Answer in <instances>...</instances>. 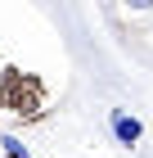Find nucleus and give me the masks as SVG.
I'll use <instances>...</instances> for the list:
<instances>
[{
  "label": "nucleus",
  "instance_id": "f257e3e1",
  "mask_svg": "<svg viewBox=\"0 0 153 158\" xmlns=\"http://www.w3.org/2000/svg\"><path fill=\"white\" fill-rule=\"evenodd\" d=\"M0 99H5L9 109H18V113H36L41 99H45V86L36 81V77L18 73V68H5V90H0Z\"/></svg>",
  "mask_w": 153,
  "mask_h": 158
},
{
  "label": "nucleus",
  "instance_id": "f03ea898",
  "mask_svg": "<svg viewBox=\"0 0 153 158\" xmlns=\"http://www.w3.org/2000/svg\"><path fill=\"white\" fill-rule=\"evenodd\" d=\"M108 131H113V140H117L122 149H135L144 140V122L131 109H108Z\"/></svg>",
  "mask_w": 153,
  "mask_h": 158
},
{
  "label": "nucleus",
  "instance_id": "7ed1b4c3",
  "mask_svg": "<svg viewBox=\"0 0 153 158\" xmlns=\"http://www.w3.org/2000/svg\"><path fill=\"white\" fill-rule=\"evenodd\" d=\"M0 149H5V158H32V154H27V145L18 140V135H5V140H0Z\"/></svg>",
  "mask_w": 153,
  "mask_h": 158
}]
</instances>
